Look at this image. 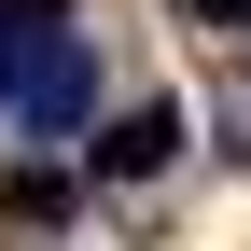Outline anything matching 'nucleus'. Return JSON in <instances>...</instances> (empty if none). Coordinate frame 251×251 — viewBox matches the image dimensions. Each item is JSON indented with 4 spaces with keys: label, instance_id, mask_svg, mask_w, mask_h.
<instances>
[{
    "label": "nucleus",
    "instance_id": "2",
    "mask_svg": "<svg viewBox=\"0 0 251 251\" xmlns=\"http://www.w3.org/2000/svg\"><path fill=\"white\" fill-rule=\"evenodd\" d=\"M168 153H181V112H168V98H140V112H112L98 140H84V168H98V181H153Z\"/></svg>",
    "mask_w": 251,
    "mask_h": 251
},
{
    "label": "nucleus",
    "instance_id": "4",
    "mask_svg": "<svg viewBox=\"0 0 251 251\" xmlns=\"http://www.w3.org/2000/svg\"><path fill=\"white\" fill-rule=\"evenodd\" d=\"M70 28V0H0V42H56Z\"/></svg>",
    "mask_w": 251,
    "mask_h": 251
},
{
    "label": "nucleus",
    "instance_id": "3",
    "mask_svg": "<svg viewBox=\"0 0 251 251\" xmlns=\"http://www.w3.org/2000/svg\"><path fill=\"white\" fill-rule=\"evenodd\" d=\"M70 168H0V224H70Z\"/></svg>",
    "mask_w": 251,
    "mask_h": 251
},
{
    "label": "nucleus",
    "instance_id": "5",
    "mask_svg": "<svg viewBox=\"0 0 251 251\" xmlns=\"http://www.w3.org/2000/svg\"><path fill=\"white\" fill-rule=\"evenodd\" d=\"M181 14H196V28H251V0H181Z\"/></svg>",
    "mask_w": 251,
    "mask_h": 251
},
{
    "label": "nucleus",
    "instance_id": "1",
    "mask_svg": "<svg viewBox=\"0 0 251 251\" xmlns=\"http://www.w3.org/2000/svg\"><path fill=\"white\" fill-rule=\"evenodd\" d=\"M0 126H28V140L98 126V56H84V28H56V42H28V56H14V112H0Z\"/></svg>",
    "mask_w": 251,
    "mask_h": 251
},
{
    "label": "nucleus",
    "instance_id": "6",
    "mask_svg": "<svg viewBox=\"0 0 251 251\" xmlns=\"http://www.w3.org/2000/svg\"><path fill=\"white\" fill-rule=\"evenodd\" d=\"M14 56H28V42H0V112H14Z\"/></svg>",
    "mask_w": 251,
    "mask_h": 251
}]
</instances>
